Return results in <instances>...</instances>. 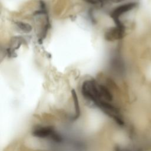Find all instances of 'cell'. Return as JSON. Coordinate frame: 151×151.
Returning <instances> with one entry per match:
<instances>
[{"label":"cell","mask_w":151,"mask_h":151,"mask_svg":"<svg viewBox=\"0 0 151 151\" xmlns=\"http://www.w3.org/2000/svg\"><path fill=\"white\" fill-rule=\"evenodd\" d=\"M111 65L113 68L115 70H116L118 73H122L124 72V64L122 60L119 57H115L113 58Z\"/></svg>","instance_id":"5b68a950"},{"label":"cell","mask_w":151,"mask_h":151,"mask_svg":"<svg viewBox=\"0 0 151 151\" xmlns=\"http://www.w3.org/2000/svg\"><path fill=\"white\" fill-rule=\"evenodd\" d=\"M32 134L38 138L49 139L56 143H61L64 141L63 137L52 127L38 126L34 128L32 132Z\"/></svg>","instance_id":"7a4b0ae2"},{"label":"cell","mask_w":151,"mask_h":151,"mask_svg":"<svg viewBox=\"0 0 151 151\" xmlns=\"http://www.w3.org/2000/svg\"><path fill=\"white\" fill-rule=\"evenodd\" d=\"M136 6L137 4L136 2H129L121 5L116 8L114 9H113V11L111 12L110 14V17L113 19L117 28L124 31V27L122 22L119 19V18L122 15L133 9Z\"/></svg>","instance_id":"3957f363"},{"label":"cell","mask_w":151,"mask_h":151,"mask_svg":"<svg viewBox=\"0 0 151 151\" xmlns=\"http://www.w3.org/2000/svg\"><path fill=\"white\" fill-rule=\"evenodd\" d=\"M16 24H17V27L20 29H21L22 31H24V32L28 33V32H31L32 30V27L27 23L18 21L16 22Z\"/></svg>","instance_id":"8992f818"},{"label":"cell","mask_w":151,"mask_h":151,"mask_svg":"<svg viewBox=\"0 0 151 151\" xmlns=\"http://www.w3.org/2000/svg\"><path fill=\"white\" fill-rule=\"evenodd\" d=\"M81 93L87 100L95 106L103 101L110 102L113 96L108 88L103 85L99 84L94 80L85 81L81 86Z\"/></svg>","instance_id":"6da1fadb"},{"label":"cell","mask_w":151,"mask_h":151,"mask_svg":"<svg viewBox=\"0 0 151 151\" xmlns=\"http://www.w3.org/2000/svg\"><path fill=\"white\" fill-rule=\"evenodd\" d=\"M98 2L99 1H100V2H103V1H113L114 2H121V1H123L124 0H97Z\"/></svg>","instance_id":"ba28073f"},{"label":"cell","mask_w":151,"mask_h":151,"mask_svg":"<svg viewBox=\"0 0 151 151\" xmlns=\"http://www.w3.org/2000/svg\"><path fill=\"white\" fill-rule=\"evenodd\" d=\"M71 94H72V97L73 99L74 107V114L73 116L72 119L74 120H76L78 119L80 116V108L78 97L76 91L74 90H72Z\"/></svg>","instance_id":"277c9868"},{"label":"cell","mask_w":151,"mask_h":151,"mask_svg":"<svg viewBox=\"0 0 151 151\" xmlns=\"http://www.w3.org/2000/svg\"><path fill=\"white\" fill-rule=\"evenodd\" d=\"M114 151H133L129 149L125 148V147H122L119 146H117L114 147Z\"/></svg>","instance_id":"52a82bcc"}]
</instances>
